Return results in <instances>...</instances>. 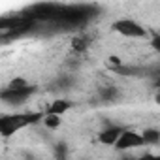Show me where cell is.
Returning <instances> with one entry per match:
<instances>
[{
  "label": "cell",
  "mask_w": 160,
  "mask_h": 160,
  "mask_svg": "<svg viewBox=\"0 0 160 160\" xmlns=\"http://www.w3.org/2000/svg\"><path fill=\"white\" fill-rule=\"evenodd\" d=\"M96 12H98V8L91 6V4H72V6L62 4V10L53 25L58 28H64V30L79 28V27L87 25L96 15Z\"/></svg>",
  "instance_id": "1"
},
{
  "label": "cell",
  "mask_w": 160,
  "mask_h": 160,
  "mask_svg": "<svg viewBox=\"0 0 160 160\" xmlns=\"http://www.w3.org/2000/svg\"><path fill=\"white\" fill-rule=\"evenodd\" d=\"M43 119V111H25V113H6L0 115V136L12 138L19 130L28 128Z\"/></svg>",
  "instance_id": "2"
},
{
  "label": "cell",
  "mask_w": 160,
  "mask_h": 160,
  "mask_svg": "<svg viewBox=\"0 0 160 160\" xmlns=\"http://www.w3.org/2000/svg\"><path fill=\"white\" fill-rule=\"evenodd\" d=\"M34 92H36V87L30 85L25 77H13L10 81V85L0 91V100L8 106L17 108L21 104H25Z\"/></svg>",
  "instance_id": "3"
},
{
  "label": "cell",
  "mask_w": 160,
  "mask_h": 160,
  "mask_svg": "<svg viewBox=\"0 0 160 160\" xmlns=\"http://www.w3.org/2000/svg\"><path fill=\"white\" fill-rule=\"evenodd\" d=\"M111 28L126 38H147V30L134 19H117L111 25Z\"/></svg>",
  "instance_id": "4"
},
{
  "label": "cell",
  "mask_w": 160,
  "mask_h": 160,
  "mask_svg": "<svg viewBox=\"0 0 160 160\" xmlns=\"http://www.w3.org/2000/svg\"><path fill=\"white\" fill-rule=\"evenodd\" d=\"M143 138L141 134L134 132V130H122V134L119 136V139L115 141V149L119 151H128V149H138V147H143Z\"/></svg>",
  "instance_id": "5"
},
{
  "label": "cell",
  "mask_w": 160,
  "mask_h": 160,
  "mask_svg": "<svg viewBox=\"0 0 160 160\" xmlns=\"http://www.w3.org/2000/svg\"><path fill=\"white\" fill-rule=\"evenodd\" d=\"M122 130H124V128L111 124V126H108V128H104V130L100 132L98 139H100V143H104V145H115V141L119 139V136L122 134Z\"/></svg>",
  "instance_id": "6"
},
{
  "label": "cell",
  "mask_w": 160,
  "mask_h": 160,
  "mask_svg": "<svg viewBox=\"0 0 160 160\" xmlns=\"http://www.w3.org/2000/svg\"><path fill=\"white\" fill-rule=\"evenodd\" d=\"M113 73H119V75H124V77H141V75H147V68L143 66H128V64H122L115 70H111Z\"/></svg>",
  "instance_id": "7"
},
{
  "label": "cell",
  "mask_w": 160,
  "mask_h": 160,
  "mask_svg": "<svg viewBox=\"0 0 160 160\" xmlns=\"http://www.w3.org/2000/svg\"><path fill=\"white\" fill-rule=\"evenodd\" d=\"M72 108V102H68V100H64V98H57L49 108H47V115H57V117H60L62 113H66L68 109Z\"/></svg>",
  "instance_id": "8"
},
{
  "label": "cell",
  "mask_w": 160,
  "mask_h": 160,
  "mask_svg": "<svg viewBox=\"0 0 160 160\" xmlns=\"http://www.w3.org/2000/svg\"><path fill=\"white\" fill-rule=\"evenodd\" d=\"M121 98V91L117 87H108V89H102L100 94H98V100L104 102V104H113Z\"/></svg>",
  "instance_id": "9"
},
{
  "label": "cell",
  "mask_w": 160,
  "mask_h": 160,
  "mask_svg": "<svg viewBox=\"0 0 160 160\" xmlns=\"http://www.w3.org/2000/svg\"><path fill=\"white\" fill-rule=\"evenodd\" d=\"M89 45H91V36H87V34H79V36H75L72 40V49L77 51V53L85 51Z\"/></svg>",
  "instance_id": "10"
},
{
  "label": "cell",
  "mask_w": 160,
  "mask_h": 160,
  "mask_svg": "<svg viewBox=\"0 0 160 160\" xmlns=\"http://www.w3.org/2000/svg\"><path fill=\"white\" fill-rule=\"evenodd\" d=\"M141 138H143V143L145 145H156L160 141V132L156 128H145L141 132Z\"/></svg>",
  "instance_id": "11"
},
{
  "label": "cell",
  "mask_w": 160,
  "mask_h": 160,
  "mask_svg": "<svg viewBox=\"0 0 160 160\" xmlns=\"http://www.w3.org/2000/svg\"><path fill=\"white\" fill-rule=\"evenodd\" d=\"M72 85H73V79H72L70 75H62V77L55 79L53 89H55V92H64V91H68Z\"/></svg>",
  "instance_id": "12"
},
{
  "label": "cell",
  "mask_w": 160,
  "mask_h": 160,
  "mask_svg": "<svg viewBox=\"0 0 160 160\" xmlns=\"http://www.w3.org/2000/svg\"><path fill=\"white\" fill-rule=\"evenodd\" d=\"M42 122L47 126V128H51V130H55V128H58L60 126V117H57V115H47V113H43V119H42Z\"/></svg>",
  "instance_id": "13"
},
{
  "label": "cell",
  "mask_w": 160,
  "mask_h": 160,
  "mask_svg": "<svg viewBox=\"0 0 160 160\" xmlns=\"http://www.w3.org/2000/svg\"><path fill=\"white\" fill-rule=\"evenodd\" d=\"M66 154H68L66 143H64V141L57 143V145H55V158H57V160H66Z\"/></svg>",
  "instance_id": "14"
},
{
  "label": "cell",
  "mask_w": 160,
  "mask_h": 160,
  "mask_svg": "<svg viewBox=\"0 0 160 160\" xmlns=\"http://www.w3.org/2000/svg\"><path fill=\"white\" fill-rule=\"evenodd\" d=\"M138 160H160V156H156V154H152V152H145V154L139 156Z\"/></svg>",
  "instance_id": "15"
},
{
  "label": "cell",
  "mask_w": 160,
  "mask_h": 160,
  "mask_svg": "<svg viewBox=\"0 0 160 160\" xmlns=\"http://www.w3.org/2000/svg\"><path fill=\"white\" fill-rule=\"evenodd\" d=\"M152 47H154V49L160 47V38H158V34H154V38H152Z\"/></svg>",
  "instance_id": "16"
},
{
  "label": "cell",
  "mask_w": 160,
  "mask_h": 160,
  "mask_svg": "<svg viewBox=\"0 0 160 160\" xmlns=\"http://www.w3.org/2000/svg\"><path fill=\"white\" fill-rule=\"evenodd\" d=\"M122 160H138V158H134V156H124Z\"/></svg>",
  "instance_id": "17"
}]
</instances>
